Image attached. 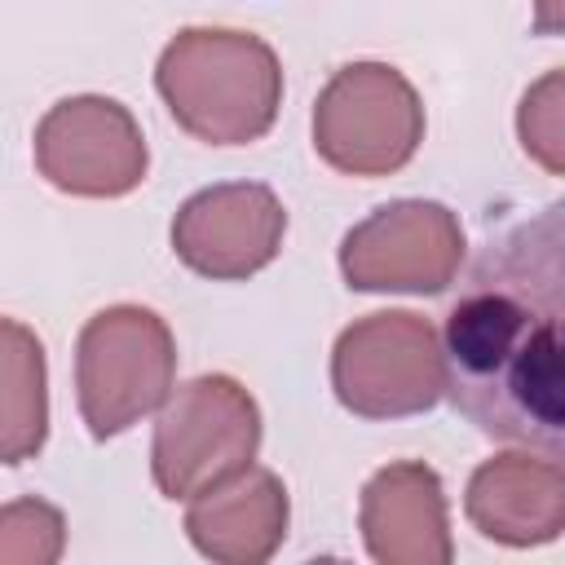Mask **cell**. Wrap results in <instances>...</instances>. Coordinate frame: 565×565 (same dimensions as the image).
<instances>
[{"instance_id": "1", "label": "cell", "mask_w": 565, "mask_h": 565, "mask_svg": "<svg viewBox=\"0 0 565 565\" xmlns=\"http://www.w3.org/2000/svg\"><path fill=\"white\" fill-rule=\"evenodd\" d=\"M565 203L486 238L437 331L441 393L486 437L561 459Z\"/></svg>"}, {"instance_id": "2", "label": "cell", "mask_w": 565, "mask_h": 565, "mask_svg": "<svg viewBox=\"0 0 565 565\" xmlns=\"http://www.w3.org/2000/svg\"><path fill=\"white\" fill-rule=\"evenodd\" d=\"M154 88L177 128L194 141L252 146L278 119L282 66L278 53L252 31L185 26L163 44Z\"/></svg>"}, {"instance_id": "3", "label": "cell", "mask_w": 565, "mask_h": 565, "mask_svg": "<svg viewBox=\"0 0 565 565\" xmlns=\"http://www.w3.org/2000/svg\"><path fill=\"white\" fill-rule=\"evenodd\" d=\"M177 384V340L146 305H110L79 327L75 402L97 441L154 415Z\"/></svg>"}, {"instance_id": "4", "label": "cell", "mask_w": 565, "mask_h": 565, "mask_svg": "<svg viewBox=\"0 0 565 565\" xmlns=\"http://www.w3.org/2000/svg\"><path fill=\"white\" fill-rule=\"evenodd\" d=\"M260 411L234 375H199L168 393L150 441V477L163 499H199L256 463Z\"/></svg>"}, {"instance_id": "5", "label": "cell", "mask_w": 565, "mask_h": 565, "mask_svg": "<svg viewBox=\"0 0 565 565\" xmlns=\"http://www.w3.org/2000/svg\"><path fill=\"white\" fill-rule=\"evenodd\" d=\"M424 141V102L388 62L340 66L313 102V150L344 177L402 172Z\"/></svg>"}, {"instance_id": "6", "label": "cell", "mask_w": 565, "mask_h": 565, "mask_svg": "<svg viewBox=\"0 0 565 565\" xmlns=\"http://www.w3.org/2000/svg\"><path fill=\"white\" fill-rule=\"evenodd\" d=\"M331 388L358 419H411L441 402L437 327L411 309L366 313L331 349Z\"/></svg>"}, {"instance_id": "7", "label": "cell", "mask_w": 565, "mask_h": 565, "mask_svg": "<svg viewBox=\"0 0 565 565\" xmlns=\"http://www.w3.org/2000/svg\"><path fill=\"white\" fill-rule=\"evenodd\" d=\"M463 225L446 203L393 199L340 238V274L353 291L441 296L463 265Z\"/></svg>"}, {"instance_id": "8", "label": "cell", "mask_w": 565, "mask_h": 565, "mask_svg": "<svg viewBox=\"0 0 565 565\" xmlns=\"http://www.w3.org/2000/svg\"><path fill=\"white\" fill-rule=\"evenodd\" d=\"M40 177L75 199H124L146 181V137L132 110L102 93L62 97L31 141Z\"/></svg>"}, {"instance_id": "9", "label": "cell", "mask_w": 565, "mask_h": 565, "mask_svg": "<svg viewBox=\"0 0 565 565\" xmlns=\"http://www.w3.org/2000/svg\"><path fill=\"white\" fill-rule=\"evenodd\" d=\"M287 234L282 199L260 181H221L190 194L172 216V252L212 282L260 274Z\"/></svg>"}, {"instance_id": "10", "label": "cell", "mask_w": 565, "mask_h": 565, "mask_svg": "<svg viewBox=\"0 0 565 565\" xmlns=\"http://www.w3.org/2000/svg\"><path fill=\"white\" fill-rule=\"evenodd\" d=\"M358 530L380 565H446L455 556L441 477L419 459H397L362 486Z\"/></svg>"}, {"instance_id": "11", "label": "cell", "mask_w": 565, "mask_h": 565, "mask_svg": "<svg viewBox=\"0 0 565 565\" xmlns=\"http://www.w3.org/2000/svg\"><path fill=\"white\" fill-rule=\"evenodd\" d=\"M463 512L481 539L503 547H539L565 530V477L547 455H494L468 477Z\"/></svg>"}, {"instance_id": "12", "label": "cell", "mask_w": 565, "mask_h": 565, "mask_svg": "<svg viewBox=\"0 0 565 565\" xmlns=\"http://www.w3.org/2000/svg\"><path fill=\"white\" fill-rule=\"evenodd\" d=\"M185 534L207 561L260 565L287 539V486L278 481V472L247 463L238 477L190 499Z\"/></svg>"}, {"instance_id": "13", "label": "cell", "mask_w": 565, "mask_h": 565, "mask_svg": "<svg viewBox=\"0 0 565 565\" xmlns=\"http://www.w3.org/2000/svg\"><path fill=\"white\" fill-rule=\"evenodd\" d=\"M49 437V362L40 335L0 313V463H26Z\"/></svg>"}, {"instance_id": "14", "label": "cell", "mask_w": 565, "mask_h": 565, "mask_svg": "<svg viewBox=\"0 0 565 565\" xmlns=\"http://www.w3.org/2000/svg\"><path fill=\"white\" fill-rule=\"evenodd\" d=\"M66 547V521L44 499H13L0 508V565H53Z\"/></svg>"}, {"instance_id": "15", "label": "cell", "mask_w": 565, "mask_h": 565, "mask_svg": "<svg viewBox=\"0 0 565 565\" xmlns=\"http://www.w3.org/2000/svg\"><path fill=\"white\" fill-rule=\"evenodd\" d=\"M521 146L534 163H543L552 177H561V150H565V106H561V71H547L516 110Z\"/></svg>"}]
</instances>
